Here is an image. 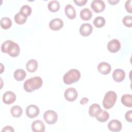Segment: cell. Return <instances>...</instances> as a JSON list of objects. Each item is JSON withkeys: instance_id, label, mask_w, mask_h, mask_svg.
<instances>
[{"instance_id": "1", "label": "cell", "mask_w": 132, "mask_h": 132, "mask_svg": "<svg viewBox=\"0 0 132 132\" xmlns=\"http://www.w3.org/2000/svg\"><path fill=\"white\" fill-rule=\"evenodd\" d=\"M1 51L9 56L15 57L19 55L20 48L19 44L11 40H6L1 45Z\"/></svg>"}, {"instance_id": "2", "label": "cell", "mask_w": 132, "mask_h": 132, "mask_svg": "<svg viewBox=\"0 0 132 132\" xmlns=\"http://www.w3.org/2000/svg\"><path fill=\"white\" fill-rule=\"evenodd\" d=\"M43 84V80L40 76H35L27 79L24 83L23 88L27 92H31L40 88Z\"/></svg>"}, {"instance_id": "3", "label": "cell", "mask_w": 132, "mask_h": 132, "mask_svg": "<svg viewBox=\"0 0 132 132\" xmlns=\"http://www.w3.org/2000/svg\"><path fill=\"white\" fill-rule=\"evenodd\" d=\"M80 76V73L78 70L72 69L64 74L63 77V80L65 84L71 85L78 81Z\"/></svg>"}, {"instance_id": "4", "label": "cell", "mask_w": 132, "mask_h": 132, "mask_svg": "<svg viewBox=\"0 0 132 132\" xmlns=\"http://www.w3.org/2000/svg\"><path fill=\"white\" fill-rule=\"evenodd\" d=\"M117 98V95L116 92L112 91H109L106 93L103 100V107L106 109L111 108L115 104Z\"/></svg>"}, {"instance_id": "5", "label": "cell", "mask_w": 132, "mask_h": 132, "mask_svg": "<svg viewBox=\"0 0 132 132\" xmlns=\"http://www.w3.org/2000/svg\"><path fill=\"white\" fill-rule=\"evenodd\" d=\"M43 119L47 124L49 125H53L57 122L58 116L55 111L48 110L44 113Z\"/></svg>"}, {"instance_id": "6", "label": "cell", "mask_w": 132, "mask_h": 132, "mask_svg": "<svg viewBox=\"0 0 132 132\" xmlns=\"http://www.w3.org/2000/svg\"><path fill=\"white\" fill-rule=\"evenodd\" d=\"M64 96L66 100L69 102H73L77 98L78 93L75 88H69L65 90Z\"/></svg>"}, {"instance_id": "7", "label": "cell", "mask_w": 132, "mask_h": 132, "mask_svg": "<svg viewBox=\"0 0 132 132\" xmlns=\"http://www.w3.org/2000/svg\"><path fill=\"white\" fill-rule=\"evenodd\" d=\"M91 8L94 12L100 13L105 10V4L102 0H93L91 4Z\"/></svg>"}, {"instance_id": "8", "label": "cell", "mask_w": 132, "mask_h": 132, "mask_svg": "<svg viewBox=\"0 0 132 132\" xmlns=\"http://www.w3.org/2000/svg\"><path fill=\"white\" fill-rule=\"evenodd\" d=\"M40 113L39 107L35 105H30L26 108V114L29 118L37 117Z\"/></svg>"}, {"instance_id": "9", "label": "cell", "mask_w": 132, "mask_h": 132, "mask_svg": "<svg viewBox=\"0 0 132 132\" xmlns=\"http://www.w3.org/2000/svg\"><path fill=\"white\" fill-rule=\"evenodd\" d=\"M120 48L121 43L118 39H113L109 41L107 44V49L110 52L112 53L118 52Z\"/></svg>"}, {"instance_id": "10", "label": "cell", "mask_w": 132, "mask_h": 132, "mask_svg": "<svg viewBox=\"0 0 132 132\" xmlns=\"http://www.w3.org/2000/svg\"><path fill=\"white\" fill-rule=\"evenodd\" d=\"M48 26L51 30L57 31L61 29L63 26V22L61 19L55 18L50 22Z\"/></svg>"}, {"instance_id": "11", "label": "cell", "mask_w": 132, "mask_h": 132, "mask_svg": "<svg viewBox=\"0 0 132 132\" xmlns=\"http://www.w3.org/2000/svg\"><path fill=\"white\" fill-rule=\"evenodd\" d=\"M79 33L83 37H87L91 34L93 27L89 23H83L79 27Z\"/></svg>"}, {"instance_id": "12", "label": "cell", "mask_w": 132, "mask_h": 132, "mask_svg": "<svg viewBox=\"0 0 132 132\" xmlns=\"http://www.w3.org/2000/svg\"><path fill=\"white\" fill-rule=\"evenodd\" d=\"M16 100V95L12 91L6 92L3 96V102L7 105L13 103Z\"/></svg>"}, {"instance_id": "13", "label": "cell", "mask_w": 132, "mask_h": 132, "mask_svg": "<svg viewBox=\"0 0 132 132\" xmlns=\"http://www.w3.org/2000/svg\"><path fill=\"white\" fill-rule=\"evenodd\" d=\"M122 123L118 120H112L108 124V128L110 131L113 132L120 131L122 129Z\"/></svg>"}, {"instance_id": "14", "label": "cell", "mask_w": 132, "mask_h": 132, "mask_svg": "<svg viewBox=\"0 0 132 132\" xmlns=\"http://www.w3.org/2000/svg\"><path fill=\"white\" fill-rule=\"evenodd\" d=\"M125 77V71L121 69H117L114 70L112 73V78L116 82L122 81Z\"/></svg>"}, {"instance_id": "15", "label": "cell", "mask_w": 132, "mask_h": 132, "mask_svg": "<svg viewBox=\"0 0 132 132\" xmlns=\"http://www.w3.org/2000/svg\"><path fill=\"white\" fill-rule=\"evenodd\" d=\"M111 67L109 63L106 62H102L97 65V70L98 72L104 75L108 74L111 71Z\"/></svg>"}, {"instance_id": "16", "label": "cell", "mask_w": 132, "mask_h": 132, "mask_svg": "<svg viewBox=\"0 0 132 132\" xmlns=\"http://www.w3.org/2000/svg\"><path fill=\"white\" fill-rule=\"evenodd\" d=\"M31 129L34 132H44L45 125L42 121L36 120L32 123Z\"/></svg>"}, {"instance_id": "17", "label": "cell", "mask_w": 132, "mask_h": 132, "mask_svg": "<svg viewBox=\"0 0 132 132\" xmlns=\"http://www.w3.org/2000/svg\"><path fill=\"white\" fill-rule=\"evenodd\" d=\"M64 12L67 16L71 20H73L76 18V13L75 9L74 7L70 4L65 6L64 8Z\"/></svg>"}, {"instance_id": "18", "label": "cell", "mask_w": 132, "mask_h": 132, "mask_svg": "<svg viewBox=\"0 0 132 132\" xmlns=\"http://www.w3.org/2000/svg\"><path fill=\"white\" fill-rule=\"evenodd\" d=\"M38 66V63L37 61L35 59H31L28 61V62L26 63V68L27 70L30 73H33L35 72Z\"/></svg>"}, {"instance_id": "19", "label": "cell", "mask_w": 132, "mask_h": 132, "mask_svg": "<svg viewBox=\"0 0 132 132\" xmlns=\"http://www.w3.org/2000/svg\"><path fill=\"white\" fill-rule=\"evenodd\" d=\"M101 106L97 104H93L89 107V114L91 117H95L101 110Z\"/></svg>"}, {"instance_id": "20", "label": "cell", "mask_w": 132, "mask_h": 132, "mask_svg": "<svg viewBox=\"0 0 132 132\" xmlns=\"http://www.w3.org/2000/svg\"><path fill=\"white\" fill-rule=\"evenodd\" d=\"M92 16V11L88 8H85L80 12V17L84 21H88Z\"/></svg>"}, {"instance_id": "21", "label": "cell", "mask_w": 132, "mask_h": 132, "mask_svg": "<svg viewBox=\"0 0 132 132\" xmlns=\"http://www.w3.org/2000/svg\"><path fill=\"white\" fill-rule=\"evenodd\" d=\"M26 76V72L21 69L16 70L13 73V77L17 81H22Z\"/></svg>"}, {"instance_id": "22", "label": "cell", "mask_w": 132, "mask_h": 132, "mask_svg": "<svg viewBox=\"0 0 132 132\" xmlns=\"http://www.w3.org/2000/svg\"><path fill=\"white\" fill-rule=\"evenodd\" d=\"M121 103L126 107L131 108L132 107V96L130 94H124L121 97Z\"/></svg>"}, {"instance_id": "23", "label": "cell", "mask_w": 132, "mask_h": 132, "mask_svg": "<svg viewBox=\"0 0 132 132\" xmlns=\"http://www.w3.org/2000/svg\"><path fill=\"white\" fill-rule=\"evenodd\" d=\"M95 118L98 121L104 123L108 120L109 118V114L106 111L101 109Z\"/></svg>"}, {"instance_id": "24", "label": "cell", "mask_w": 132, "mask_h": 132, "mask_svg": "<svg viewBox=\"0 0 132 132\" xmlns=\"http://www.w3.org/2000/svg\"><path fill=\"white\" fill-rule=\"evenodd\" d=\"M10 113L12 117L14 118H19L23 113V110L22 108L18 105L13 106L10 109Z\"/></svg>"}, {"instance_id": "25", "label": "cell", "mask_w": 132, "mask_h": 132, "mask_svg": "<svg viewBox=\"0 0 132 132\" xmlns=\"http://www.w3.org/2000/svg\"><path fill=\"white\" fill-rule=\"evenodd\" d=\"M48 9L53 12H55L58 11L60 9V4L57 1H50L47 5Z\"/></svg>"}, {"instance_id": "26", "label": "cell", "mask_w": 132, "mask_h": 132, "mask_svg": "<svg viewBox=\"0 0 132 132\" xmlns=\"http://www.w3.org/2000/svg\"><path fill=\"white\" fill-rule=\"evenodd\" d=\"M12 21L9 18L3 17L1 20V26L2 28L6 30L11 27Z\"/></svg>"}, {"instance_id": "27", "label": "cell", "mask_w": 132, "mask_h": 132, "mask_svg": "<svg viewBox=\"0 0 132 132\" xmlns=\"http://www.w3.org/2000/svg\"><path fill=\"white\" fill-rule=\"evenodd\" d=\"M27 19V17L25 16L24 15H23L20 12L15 14L14 17V19L15 23L19 25H22L24 24L26 22Z\"/></svg>"}, {"instance_id": "28", "label": "cell", "mask_w": 132, "mask_h": 132, "mask_svg": "<svg viewBox=\"0 0 132 132\" xmlns=\"http://www.w3.org/2000/svg\"><path fill=\"white\" fill-rule=\"evenodd\" d=\"M93 24L96 28H101L103 27L106 23L104 18L102 16H97L93 20Z\"/></svg>"}, {"instance_id": "29", "label": "cell", "mask_w": 132, "mask_h": 132, "mask_svg": "<svg viewBox=\"0 0 132 132\" xmlns=\"http://www.w3.org/2000/svg\"><path fill=\"white\" fill-rule=\"evenodd\" d=\"M31 11H32L31 8L27 5H25L21 7L19 12H21L23 15H24L25 16L28 17V16L31 14Z\"/></svg>"}, {"instance_id": "30", "label": "cell", "mask_w": 132, "mask_h": 132, "mask_svg": "<svg viewBox=\"0 0 132 132\" xmlns=\"http://www.w3.org/2000/svg\"><path fill=\"white\" fill-rule=\"evenodd\" d=\"M123 24L127 27H131L132 26V18L131 15H126L122 20Z\"/></svg>"}, {"instance_id": "31", "label": "cell", "mask_w": 132, "mask_h": 132, "mask_svg": "<svg viewBox=\"0 0 132 132\" xmlns=\"http://www.w3.org/2000/svg\"><path fill=\"white\" fill-rule=\"evenodd\" d=\"M131 3L132 1L131 0H128L125 3V8L126 10L129 12V13H132V10H131Z\"/></svg>"}, {"instance_id": "32", "label": "cell", "mask_w": 132, "mask_h": 132, "mask_svg": "<svg viewBox=\"0 0 132 132\" xmlns=\"http://www.w3.org/2000/svg\"><path fill=\"white\" fill-rule=\"evenodd\" d=\"M125 118L127 122H132V110H129L127 111L125 114Z\"/></svg>"}, {"instance_id": "33", "label": "cell", "mask_w": 132, "mask_h": 132, "mask_svg": "<svg viewBox=\"0 0 132 132\" xmlns=\"http://www.w3.org/2000/svg\"><path fill=\"white\" fill-rule=\"evenodd\" d=\"M87 0H74V2L78 6H84L87 3Z\"/></svg>"}, {"instance_id": "34", "label": "cell", "mask_w": 132, "mask_h": 132, "mask_svg": "<svg viewBox=\"0 0 132 132\" xmlns=\"http://www.w3.org/2000/svg\"><path fill=\"white\" fill-rule=\"evenodd\" d=\"M4 131H14V129L13 128V127L11 126H6L5 127H4L3 129L2 130V132H4Z\"/></svg>"}, {"instance_id": "35", "label": "cell", "mask_w": 132, "mask_h": 132, "mask_svg": "<svg viewBox=\"0 0 132 132\" xmlns=\"http://www.w3.org/2000/svg\"><path fill=\"white\" fill-rule=\"evenodd\" d=\"M89 101V99L87 97H83L80 101V103L81 105H85L87 104Z\"/></svg>"}, {"instance_id": "36", "label": "cell", "mask_w": 132, "mask_h": 132, "mask_svg": "<svg viewBox=\"0 0 132 132\" xmlns=\"http://www.w3.org/2000/svg\"><path fill=\"white\" fill-rule=\"evenodd\" d=\"M108 2L110 5H114L119 2V0H111V1L109 0V1H108Z\"/></svg>"}]
</instances>
